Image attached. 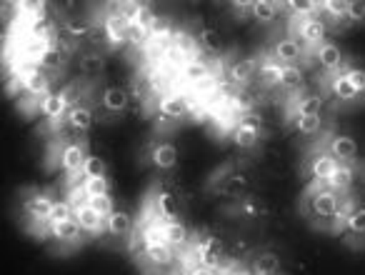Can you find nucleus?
<instances>
[{
	"label": "nucleus",
	"instance_id": "nucleus-1",
	"mask_svg": "<svg viewBox=\"0 0 365 275\" xmlns=\"http://www.w3.org/2000/svg\"><path fill=\"white\" fill-rule=\"evenodd\" d=\"M338 198L340 193L328 188L323 180H310V185L303 190V198H300V213L310 220L315 230H330L333 233Z\"/></svg>",
	"mask_w": 365,
	"mask_h": 275
},
{
	"label": "nucleus",
	"instance_id": "nucleus-2",
	"mask_svg": "<svg viewBox=\"0 0 365 275\" xmlns=\"http://www.w3.org/2000/svg\"><path fill=\"white\" fill-rule=\"evenodd\" d=\"M188 258H185V263H198V265H208V268H215V270H220L223 268V255H225V250H223V243H220L215 235H195L193 240H190V245H188Z\"/></svg>",
	"mask_w": 365,
	"mask_h": 275
},
{
	"label": "nucleus",
	"instance_id": "nucleus-3",
	"mask_svg": "<svg viewBox=\"0 0 365 275\" xmlns=\"http://www.w3.org/2000/svg\"><path fill=\"white\" fill-rule=\"evenodd\" d=\"M208 188L218 195H230V198H245L248 195V178L243 173H235L233 163H225L213 173L208 180Z\"/></svg>",
	"mask_w": 365,
	"mask_h": 275
},
{
	"label": "nucleus",
	"instance_id": "nucleus-4",
	"mask_svg": "<svg viewBox=\"0 0 365 275\" xmlns=\"http://www.w3.org/2000/svg\"><path fill=\"white\" fill-rule=\"evenodd\" d=\"M293 31H295V38L298 43L303 46L305 56H313L325 41H328V28H325V21L320 16H313V18H303V21L293 23Z\"/></svg>",
	"mask_w": 365,
	"mask_h": 275
},
{
	"label": "nucleus",
	"instance_id": "nucleus-5",
	"mask_svg": "<svg viewBox=\"0 0 365 275\" xmlns=\"http://www.w3.org/2000/svg\"><path fill=\"white\" fill-rule=\"evenodd\" d=\"M88 160V145L86 140L81 143H73V140H63L61 155H58V168L66 170L71 178H78L83 173V165ZM83 178V175H81Z\"/></svg>",
	"mask_w": 365,
	"mask_h": 275
},
{
	"label": "nucleus",
	"instance_id": "nucleus-6",
	"mask_svg": "<svg viewBox=\"0 0 365 275\" xmlns=\"http://www.w3.org/2000/svg\"><path fill=\"white\" fill-rule=\"evenodd\" d=\"M53 205H56V200L51 198L48 193H43V190H31V193L26 195V200H23V208H26V213L31 215V220L38 225V230H51V225H48V215H51Z\"/></svg>",
	"mask_w": 365,
	"mask_h": 275
},
{
	"label": "nucleus",
	"instance_id": "nucleus-7",
	"mask_svg": "<svg viewBox=\"0 0 365 275\" xmlns=\"http://www.w3.org/2000/svg\"><path fill=\"white\" fill-rule=\"evenodd\" d=\"M323 110V98L310 95V93H295L288 98V105H285V123H293L295 118L303 115H320Z\"/></svg>",
	"mask_w": 365,
	"mask_h": 275
},
{
	"label": "nucleus",
	"instance_id": "nucleus-8",
	"mask_svg": "<svg viewBox=\"0 0 365 275\" xmlns=\"http://www.w3.org/2000/svg\"><path fill=\"white\" fill-rule=\"evenodd\" d=\"M270 58H273V61H278L280 66H298V63L305 58V51H303V46L298 43V38L285 36V38H278V41L273 43Z\"/></svg>",
	"mask_w": 365,
	"mask_h": 275
},
{
	"label": "nucleus",
	"instance_id": "nucleus-9",
	"mask_svg": "<svg viewBox=\"0 0 365 275\" xmlns=\"http://www.w3.org/2000/svg\"><path fill=\"white\" fill-rule=\"evenodd\" d=\"M323 145L338 163L353 165L355 160H358V143H355L350 135H330V138H325Z\"/></svg>",
	"mask_w": 365,
	"mask_h": 275
},
{
	"label": "nucleus",
	"instance_id": "nucleus-10",
	"mask_svg": "<svg viewBox=\"0 0 365 275\" xmlns=\"http://www.w3.org/2000/svg\"><path fill=\"white\" fill-rule=\"evenodd\" d=\"M140 258L150 268H168L178 260V253L168 243H140Z\"/></svg>",
	"mask_w": 365,
	"mask_h": 275
},
{
	"label": "nucleus",
	"instance_id": "nucleus-11",
	"mask_svg": "<svg viewBox=\"0 0 365 275\" xmlns=\"http://www.w3.org/2000/svg\"><path fill=\"white\" fill-rule=\"evenodd\" d=\"M73 218L78 220V225L83 228V233H88V235H101L103 230H106V223H108V220L103 218V215L98 213L91 203H88V198L81 200V203H76V215H73Z\"/></svg>",
	"mask_w": 365,
	"mask_h": 275
},
{
	"label": "nucleus",
	"instance_id": "nucleus-12",
	"mask_svg": "<svg viewBox=\"0 0 365 275\" xmlns=\"http://www.w3.org/2000/svg\"><path fill=\"white\" fill-rule=\"evenodd\" d=\"M188 110H190V103L182 93H165V95H160V100H158V115L168 118V120H173V123L182 120V118L188 115Z\"/></svg>",
	"mask_w": 365,
	"mask_h": 275
},
{
	"label": "nucleus",
	"instance_id": "nucleus-13",
	"mask_svg": "<svg viewBox=\"0 0 365 275\" xmlns=\"http://www.w3.org/2000/svg\"><path fill=\"white\" fill-rule=\"evenodd\" d=\"M338 160L333 158V155L325 150V145L323 148H315L313 153H310V158H308V173L313 175V180H328L330 175L338 170Z\"/></svg>",
	"mask_w": 365,
	"mask_h": 275
},
{
	"label": "nucleus",
	"instance_id": "nucleus-14",
	"mask_svg": "<svg viewBox=\"0 0 365 275\" xmlns=\"http://www.w3.org/2000/svg\"><path fill=\"white\" fill-rule=\"evenodd\" d=\"M158 228H160L163 240L175 250L188 248L190 240H193V235L188 233V228L180 220H158Z\"/></svg>",
	"mask_w": 365,
	"mask_h": 275
},
{
	"label": "nucleus",
	"instance_id": "nucleus-15",
	"mask_svg": "<svg viewBox=\"0 0 365 275\" xmlns=\"http://www.w3.org/2000/svg\"><path fill=\"white\" fill-rule=\"evenodd\" d=\"M148 160L160 170H173L178 165V148L170 140H155L148 148Z\"/></svg>",
	"mask_w": 365,
	"mask_h": 275
},
{
	"label": "nucleus",
	"instance_id": "nucleus-16",
	"mask_svg": "<svg viewBox=\"0 0 365 275\" xmlns=\"http://www.w3.org/2000/svg\"><path fill=\"white\" fill-rule=\"evenodd\" d=\"M315 63H318L320 68H323L325 73H338L343 71V51H340L335 43L325 41L323 46L318 48V51L313 53Z\"/></svg>",
	"mask_w": 365,
	"mask_h": 275
},
{
	"label": "nucleus",
	"instance_id": "nucleus-17",
	"mask_svg": "<svg viewBox=\"0 0 365 275\" xmlns=\"http://www.w3.org/2000/svg\"><path fill=\"white\" fill-rule=\"evenodd\" d=\"M128 28H130V23L118 11L108 13V16L103 18V31H106V41L110 43V46H120V43L128 41Z\"/></svg>",
	"mask_w": 365,
	"mask_h": 275
},
{
	"label": "nucleus",
	"instance_id": "nucleus-18",
	"mask_svg": "<svg viewBox=\"0 0 365 275\" xmlns=\"http://www.w3.org/2000/svg\"><path fill=\"white\" fill-rule=\"evenodd\" d=\"M38 110H41L51 123H61L63 118H68V110H71V108H68L66 98H63L61 93H48L46 98L38 100Z\"/></svg>",
	"mask_w": 365,
	"mask_h": 275
},
{
	"label": "nucleus",
	"instance_id": "nucleus-19",
	"mask_svg": "<svg viewBox=\"0 0 365 275\" xmlns=\"http://www.w3.org/2000/svg\"><path fill=\"white\" fill-rule=\"evenodd\" d=\"M328 88H330V93H333L338 100H343V103H353V100H358L360 98V93L353 88V83L348 81V76H345V71H338V73H330V78H328Z\"/></svg>",
	"mask_w": 365,
	"mask_h": 275
},
{
	"label": "nucleus",
	"instance_id": "nucleus-20",
	"mask_svg": "<svg viewBox=\"0 0 365 275\" xmlns=\"http://www.w3.org/2000/svg\"><path fill=\"white\" fill-rule=\"evenodd\" d=\"M51 235L63 245H78L83 240V228L78 225L76 218H71V220H63V223H53Z\"/></svg>",
	"mask_w": 365,
	"mask_h": 275
},
{
	"label": "nucleus",
	"instance_id": "nucleus-21",
	"mask_svg": "<svg viewBox=\"0 0 365 275\" xmlns=\"http://www.w3.org/2000/svg\"><path fill=\"white\" fill-rule=\"evenodd\" d=\"M258 66H260V61H255V58H240V61H235L233 66L228 68L230 81L238 83V85H248V83L253 81V76H258Z\"/></svg>",
	"mask_w": 365,
	"mask_h": 275
},
{
	"label": "nucleus",
	"instance_id": "nucleus-22",
	"mask_svg": "<svg viewBox=\"0 0 365 275\" xmlns=\"http://www.w3.org/2000/svg\"><path fill=\"white\" fill-rule=\"evenodd\" d=\"M180 76H182V81H188V83H205L213 76V71H210L208 63L200 61V58H188V61L180 66Z\"/></svg>",
	"mask_w": 365,
	"mask_h": 275
},
{
	"label": "nucleus",
	"instance_id": "nucleus-23",
	"mask_svg": "<svg viewBox=\"0 0 365 275\" xmlns=\"http://www.w3.org/2000/svg\"><path fill=\"white\" fill-rule=\"evenodd\" d=\"M355 208H358V203H355V195L340 193V198H338V213H335V223H333V235L345 233V228H348V218L353 215Z\"/></svg>",
	"mask_w": 365,
	"mask_h": 275
},
{
	"label": "nucleus",
	"instance_id": "nucleus-24",
	"mask_svg": "<svg viewBox=\"0 0 365 275\" xmlns=\"http://www.w3.org/2000/svg\"><path fill=\"white\" fill-rule=\"evenodd\" d=\"M53 33H56V28H53V21L48 16H43V13H33V16L28 18V26H26V36L28 38H36V41H48Z\"/></svg>",
	"mask_w": 365,
	"mask_h": 275
},
{
	"label": "nucleus",
	"instance_id": "nucleus-25",
	"mask_svg": "<svg viewBox=\"0 0 365 275\" xmlns=\"http://www.w3.org/2000/svg\"><path fill=\"white\" fill-rule=\"evenodd\" d=\"M18 83H21V88L28 93L31 98H36V100H41V98H46L48 93H51V81H48L46 73H36V76H28V78H18Z\"/></svg>",
	"mask_w": 365,
	"mask_h": 275
},
{
	"label": "nucleus",
	"instance_id": "nucleus-26",
	"mask_svg": "<svg viewBox=\"0 0 365 275\" xmlns=\"http://www.w3.org/2000/svg\"><path fill=\"white\" fill-rule=\"evenodd\" d=\"M260 135H263V133L253 130V128L240 125L238 120H235V123H233V128H230V140H233V143L238 145L240 150H253L255 145H258Z\"/></svg>",
	"mask_w": 365,
	"mask_h": 275
},
{
	"label": "nucleus",
	"instance_id": "nucleus-27",
	"mask_svg": "<svg viewBox=\"0 0 365 275\" xmlns=\"http://www.w3.org/2000/svg\"><path fill=\"white\" fill-rule=\"evenodd\" d=\"M353 180H355L353 165L340 163L338 170H335V173L330 175L328 180H325V185H328V188H333L335 193H350V188H353Z\"/></svg>",
	"mask_w": 365,
	"mask_h": 275
},
{
	"label": "nucleus",
	"instance_id": "nucleus-28",
	"mask_svg": "<svg viewBox=\"0 0 365 275\" xmlns=\"http://www.w3.org/2000/svg\"><path fill=\"white\" fill-rule=\"evenodd\" d=\"M250 273L253 275H278L280 273V258L275 253H258L253 258V265H250Z\"/></svg>",
	"mask_w": 365,
	"mask_h": 275
},
{
	"label": "nucleus",
	"instance_id": "nucleus-29",
	"mask_svg": "<svg viewBox=\"0 0 365 275\" xmlns=\"http://www.w3.org/2000/svg\"><path fill=\"white\" fill-rule=\"evenodd\" d=\"M228 213H233V218L253 220V218H260V215H263V205H260V200L253 198V195H245V198H238V203H235Z\"/></svg>",
	"mask_w": 365,
	"mask_h": 275
},
{
	"label": "nucleus",
	"instance_id": "nucleus-30",
	"mask_svg": "<svg viewBox=\"0 0 365 275\" xmlns=\"http://www.w3.org/2000/svg\"><path fill=\"white\" fill-rule=\"evenodd\" d=\"M93 120H96V115H93V110L88 105H78V108H71V110H68V123H71V128L78 133L91 130Z\"/></svg>",
	"mask_w": 365,
	"mask_h": 275
},
{
	"label": "nucleus",
	"instance_id": "nucleus-31",
	"mask_svg": "<svg viewBox=\"0 0 365 275\" xmlns=\"http://www.w3.org/2000/svg\"><path fill=\"white\" fill-rule=\"evenodd\" d=\"M133 228H135V225H133V218L128 213H123V210H115L106 223V230L110 235H115V238H125V235H130Z\"/></svg>",
	"mask_w": 365,
	"mask_h": 275
},
{
	"label": "nucleus",
	"instance_id": "nucleus-32",
	"mask_svg": "<svg viewBox=\"0 0 365 275\" xmlns=\"http://www.w3.org/2000/svg\"><path fill=\"white\" fill-rule=\"evenodd\" d=\"M303 71H300V66H283V76H280V88H283L285 93H290V95H295V93L303 90Z\"/></svg>",
	"mask_w": 365,
	"mask_h": 275
},
{
	"label": "nucleus",
	"instance_id": "nucleus-33",
	"mask_svg": "<svg viewBox=\"0 0 365 275\" xmlns=\"http://www.w3.org/2000/svg\"><path fill=\"white\" fill-rule=\"evenodd\" d=\"M258 76H260V81H263V85L275 88V85H280L283 66H280L278 61H273V58H263V61H260V66H258Z\"/></svg>",
	"mask_w": 365,
	"mask_h": 275
},
{
	"label": "nucleus",
	"instance_id": "nucleus-34",
	"mask_svg": "<svg viewBox=\"0 0 365 275\" xmlns=\"http://www.w3.org/2000/svg\"><path fill=\"white\" fill-rule=\"evenodd\" d=\"M101 103L106 110L110 113H123L128 108V93L123 88H106L101 95Z\"/></svg>",
	"mask_w": 365,
	"mask_h": 275
},
{
	"label": "nucleus",
	"instance_id": "nucleus-35",
	"mask_svg": "<svg viewBox=\"0 0 365 275\" xmlns=\"http://www.w3.org/2000/svg\"><path fill=\"white\" fill-rule=\"evenodd\" d=\"M278 11L280 3H265V0H255L253 6H250V16L258 23H263V26H270L278 18Z\"/></svg>",
	"mask_w": 365,
	"mask_h": 275
},
{
	"label": "nucleus",
	"instance_id": "nucleus-36",
	"mask_svg": "<svg viewBox=\"0 0 365 275\" xmlns=\"http://www.w3.org/2000/svg\"><path fill=\"white\" fill-rule=\"evenodd\" d=\"M81 190L88 200L91 198H101V195L110 193V183L106 178H83L81 180Z\"/></svg>",
	"mask_w": 365,
	"mask_h": 275
},
{
	"label": "nucleus",
	"instance_id": "nucleus-37",
	"mask_svg": "<svg viewBox=\"0 0 365 275\" xmlns=\"http://www.w3.org/2000/svg\"><path fill=\"white\" fill-rule=\"evenodd\" d=\"M283 8L290 13L293 23L303 21V18H313L320 13V3H288V6H283Z\"/></svg>",
	"mask_w": 365,
	"mask_h": 275
},
{
	"label": "nucleus",
	"instance_id": "nucleus-38",
	"mask_svg": "<svg viewBox=\"0 0 365 275\" xmlns=\"http://www.w3.org/2000/svg\"><path fill=\"white\" fill-rule=\"evenodd\" d=\"M320 11L328 16L330 23H348V3L328 0V3H320Z\"/></svg>",
	"mask_w": 365,
	"mask_h": 275
},
{
	"label": "nucleus",
	"instance_id": "nucleus-39",
	"mask_svg": "<svg viewBox=\"0 0 365 275\" xmlns=\"http://www.w3.org/2000/svg\"><path fill=\"white\" fill-rule=\"evenodd\" d=\"M73 215H76V205H73L71 200H56L51 215H48V225L63 223V220H71Z\"/></svg>",
	"mask_w": 365,
	"mask_h": 275
},
{
	"label": "nucleus",
	"instance_id": "nucleus-40",
	"mask_svg": "<svg viewBox=\"0 0 365 275\" xmlns=\"http://www.w3.org/2000/svg\"><path fill=\"white\" fill-rule=\"evenodd\" d=\"M290 125L298 128L303 135H315V133L323 130V118L320 115H303V118H295Z\"/></svg>",
	"mask_w": 365,
	"mask_h": 275
},
{
	"label": "nucleus",
	"instance_id": "nucleus-41",
	"mask_svg": "<svg viewBox=\"0 0 365 275\" xmlns=\"http://www.w3.org/2000/svg\"><path fill=\"white\" fill-rule=\"evenodd\" d=\"M63 61H66V53L58 51L56 46H51L46 53H43V58H41V63H38V66L46 68V71H61Z\"/></svg>",
	"mask_w": 365,
	"mask_h": 275
},
{
	"label": "nucleus",
	"instance_id": "nucleus-42",
	"mask_svg": "<svg viewBox=\"0 0 365 275\" xmlns=\"http://www.w3.org/2000/svg\"><path fill=\"white\" fill-rule=\"evenodd\" d=\"M103 68H106V61H103V56H98V53H86V56L81 58V71L86 73V76H101Z\"/></svg>",
	"mask_w": 365,
	"mask_h": 275
},
{
	"label": "nucleus",
	"instance_id": "nucleus-43",
	"mask_svg": "<svg viewBox=\"0 0 365 275\" xmlns=\"http://www.w3.org/2000/svg\"><path fill=\"white\" fill-rule=\"evenodd\" d=\"M93 31V23L88 18H68L66 23V33L71 38H83V36H91Z\"/></svg>",
	"mask_w": 365,
	"mask_h": 275
},
{
	"label": "nucleus",
	"instance_id": "nucleus-44",
	"mask_svg": "<svg viewBox=\"0 0 365 275\" xmlns=\"http://www.w3.org/2000/svg\"><path fill=\"white\" fill-rule=\"evenodd\" d=\"M81 175L83 178H106V160L96 158V155H88Z\"/></svg>",
	"mask_w": 365,
	"mask_h": 275
},
{
	"label": "nucleus",
	"instance_id": "nucleus-45",
	"mask_svg": "<svg viewBox=\"0 0 365 275\" xmlns=\"http://www.w3.org/2000/svg\"><path fill=\"white\" fill-rule=\"evenodd\" d=\"M348 233L353 235H365V208L363 205H358V208L353 210V215L348 218Z\"/></svg>",
	"mask_w": 365,
	"mask_h": 275
},
{
	"label": "nucleus",
	"instance_id": "nucleus-46",
	"mask_svg": "<svg viewBox=\"0 0 365 275\" xmlns=\"http://www.w3.org/2000/svg\"><path fill=\"white\" fill-rule=\"evenodd\" d=\"M175 48L182 53V56H193L195 58L198 43H195V38L188 36V33H178V36H175Z\"/></svg>",
	"mask_w": 365,
	"mask_h": 275
},
{
	"label": "nucleus",
	"instance_id": "nucleus-47",
	"mask_svg": "<svg viewBox=\"0 0 365 275\" xmlns=\"http://www.w3.org/2000/svg\"><path fill=\"white\" fill-rule=\"evenodd\" d=\"M61 95L66 98L68 108H78V103H81V98H83L81 83H71V85H66V88L61 90Z\"/></svg>",
	"mask_w": 365,
	"mask_h": 275
},
{
	"label": "nucleus",
	"instance_id": "nucleus-48",
	"mask_svg": "<svg viewBox=\"0 0 365 275\" xmlns=\"http://www.w3.org/2000/svg\"><path fill=\"white\" fill-rule=\"evenodd\" d=\"M235 120L240 123V125L245 128H253V130L263 133V118L258 115L255 110H248V113H240V115H235Z\"/></svg>",
	"mask_w": 365,
	"mask_h": 275
},
{
	"label": "nucleus",
	"instance_id": "nucleus-49",
	"mask_svg": "<svg viewBox=\"0 0 365 275\" xmlns=\"http://www.w3.org/2000/svg\"><path fill=\"white\" fill-rule=\"evenodd\" d=\"M88 203L93 205V208L98 210V213L103 215V218H110L113 213H115V208H113V200H110V195H101V198H91Z\"/></svg>",
	"mask_w": 365,
	"mask_h": 275
},
{
	"label": "nucleus",
	"instance_id": "nucleus-50",
	"mask_svg": "<svg viewBox=\"0 0 365 275\" xmlns=\"http://www.w3.org/2000/svg\"><path fill=\"white\" fill-rule=\"evenodd\" d=\"M343 71H345V76H348V81L353 83L355 90L363 95L365 93V71L363 68H343Z\"/></svg>",
	"mask_w": 365,
	"mask_h": 275
},
{
	"label": "nucleus",
	"instance_id": "nucleus-51",
	"mask_svg": "<svg viewBox=\"0 0 365 275\" xmlns=\"http://www.w3.org/2000/svg\"><path fill=\"white\" fill-rule=\"evenodd\" d=\"M118 13H120L128 23H135L143 13V6L140 3H120V6H118Z\"/></svg>",
	"mask_w": 365,
	"mask_h": 275
},
{
	"label": "nucleus",
	"instance_id": "nucleus-52",
	"mask_svg": "<svg viewBox=\"0 0 365 275\" xmlns=\"http://www.w3.org/2000/svg\"><path fill=\"white\" fill-rule=\"evenodd\" d=\"M150 41V33L143 31L138 23H130V28H128V43H133V46H143V43Z\"/></svg>",
	"mask_w": 365,
	"mask_h": 275
},
{
	"label": "nucleus",
	"instance_id": "nucleus-53",
	"mask_svg": "<svg viewBox=\"0 0 365 275\" xmlns=\"http://www.w3.org/2000/svg\"><path fill=\"white\" fill-rule=\"evenodd\" d=\"M150 36L153 38H165V36H170V23H168V18H160V16L153 18V23H150Z\"/></svg>",
	"mask_w": 365,
	"mask_h": 275
},
{
	"label": "nucleus",
	"instance_id": "nucleus-54",
	"mask_svg": "<svg viewBox=\"0 0 365 275\" xmlns=\"http://www.w3.org/2000/svg\"><path fill=\"white\" fill-rule=\"evenodd\" d=\"M182 275H220V270L208 268V265H198V263H185V273Z\"/></svg>",
	"mask_w": 365,
	"mask_h": 275
},
{
	"label": "nucleus",
	"instance_id": "nucleus-55",
	"mask_svg": "<svg viewBox=\"0 0 365 275\" xmlns=\"http://www.w3.org/2000/svg\"><path fill=\"white\" fill-rule=\"evenodd\" d=\"M365 21V3H348V23Z\"/></svg>",
	"mask_w": 365,
	"mask_h": 275
},
{
	"label": "nucleus",
	"instance_id": "nucleus-56",
	"mask_svg": "<svg viewBox=\"0 0 365 275\" xmlns=\"http://www.w3.org/2000/svg\"><path fill=\"white\" fill-rule=\"evenodd\" d=\"M200 43H203V46L208 48L210 53H218L220 51V38L215 36L213 31H205L203 36H200Z\"/></svg>",
	"mask_w": 365,
	"mask_h": 275
}]
</instances>
